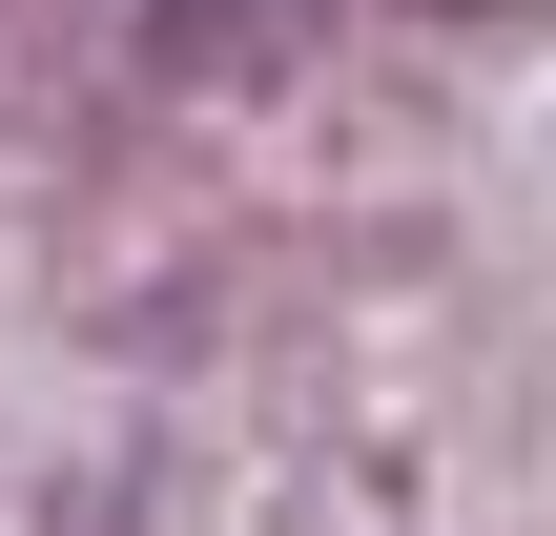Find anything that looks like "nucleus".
Returning <instances> with one entry per match:
<instances>
[{
	"instance_id": "nucleus-1",
	"label": "nucleus",
	"mask_w": 556,
	"mask_h": 536,
	"mask_svg": "<svg viewBox=\"0 0 556 536\" xmlns=\"http://www.w3.org/2000/svg\"><path fill=\"white\" fill-rule=\"evenodd\" d=\"M268 21H289V0H165V62H248Z\"/></svg>"
},
{
	"instance_id": "nucleus-2",
	"label": "nucleus",
	"mask_w": 556,
	"mask_h": 536,
	"mask_svg": "<svg viewBox=\"0 0 556 536\" xmlns=\"http://www.w3.org/2000/svg\"><path fill=\"white\" fill-rule=\"evenodd\" d=\"M433 21H495V0H433Z\"/></svg>"
}]
</instances>
